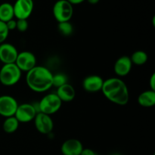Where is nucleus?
Listing matches in <instances>:
<instances>
[{
  "instance_id": "f257e3e1",
  "label": "nucleus",
  "mask_w": 155,
  "mask_h": 155,
  "mask_svg": "<svg viewBox=\"0 0 155 155\" xmlns=\"http://www.w3.org/2000/svg\"><path fill=\"white\" fill-rule=\"evenodd\" d=\"M101 92L108 101L117 105H126L130 100L128 87L120 78L110 77L104 80Z\"/></svg>"
},
{
  "instance_id": "f03ea898",
  "label": "nucleus",
  "mask_w": 155,
  "mask_h": 155,
  "mask_svg": "<svg viewBox=\"0 0 155 155\" xmlns=\"http://www.w3.org/2000/svg\"><path fill=\"white\" fill-rule=\"evenodd\" d=\"M53 74L44 66H36L27 72L26 83L33 92L42 93L52 87Z\"/></svg>"
},
{
  "instance_id": "7ed1b4c3",
  "label": "nucleus",
  "mask_w": 155,
  "mask_h": 155,
  "mask_svg": "<svg viewBox=\"0 0 155 155\" xmlns=\"http://www.w3.org/2000/svg\"><path fill=\"white\" fill-rule=\"evenodd\" d=\"M21 74L15 63L3 64L0 69V83L5 86H15L21 80Z\"/></svg>"
},
{
  "instance_id": "20e7f679",
  "label": "nucleus",
  "mask_w": 155,
  "mask_h": 155,
  "mask_svg": "<svg viewBox=\"0 0 155 155\" xmlns=\"http://www.w3.org/2000/svg\"><path fill=\"white\" fill-rule=\"evenodd\" d=\"M62 101L56 93H49L43 97L38 104V111L45 114L52 115L61 109Z\"/></svg>"
},
{
  "instance_id": "39448f33",
  "label": "nucleus",
  "mask_w": 155,
  "mask_h": 155,
  "mask_svg": "<svg viewBox=\"0 0 155 155\" xmlns=\"http://www.w3.org/2000/svg\"><path fill=\"white\" fill-rule=\"evenodd\" d=\"M52 14L58 23L70 21L74 15V8L67 0H58L53 5Z\"/></svg>"
},
{
  "instance_id": "423d86ee",
  "label": "nucleus",
  "mask_w": 155,
  "mask_h": 155,
  "mask_svg": "<svg viewBox=\"0 0 155 155\" xmlns=\"http://www.w3.org/2000/svg\"><path fill=\"white\" fill-rule=\"evenodd\" d=\"M37 113L38 110L33 104L23 103L21 104H18L15 117L20 124H27L33 121Z\"/></svg>"
},
{
  "instance_id": "0eeeda50",
  "label": "nucleus",
  "mask_w": 155,
  "mask_h": 155,
  "mask_svg": "<svg viewBox=\"0 0 155 155\" xmlns=\"http://www.w3.org/2000/svg\"><path fill=\"white\" fill-rule=\"evenodd\" d=\"M18 107V101L13 96L9 95L0 96V116L5 118L15 116Z\"/></svg>"
},
{
  "instance_id": "6e6552de",
  "label": "nucleus",
  "mask_w": 155,
  "mask_h": 155,
  "mask_svg": "<svg viewBox=\"0 0 155 155\" xmlns=\"http://www.w3.org/2000/svg\"><path fill=\"white\" fill-rule=\"evenodd\" d=\"M34 8L33 0H16L13 5L15 18L27 20L31 15Z\"/></svg>"
},
{
  "instance_id": "1a4fd4ad",
  "label": "nucleus",
  "mask_w": 155,
  "mask_h": 155,
  "mask_svg": "<svg viewBox=\"0 0 155 155\" xmlns=\"http://www.w3.org/2000/svg\"><path fill=\"white\" fill-rule=\"evenodd\" d=\"M33 121L36 130L41 134H49L54 129V122L50 115L38 112Z\"/></svg>"
},
{
  "instance_id": "9d476101",
  "label": "nucleus",
  "mask_w": 155,
  "mask_h": 155,
  "mask_svg": "<svg viewBox=\"0 0 155 155\" xmlns=\"http://www.w3.org/2000/svg\"><path fill=\"white\" fill-rule=\"evenodd\" d=\"M15 64L21 72H28L36 66V58L31 51H24L18 52Z\"/></svg>"
},
{
  "instance_id": "9b49d317",
  "label": "nucleus",
  "mask_w": 155,
  "mask_h": 155,
  "mask_svg": "<svg viewBox=\"0 0 155 155\" xmlns=\"http://www.w3.org/2000/svg\"><path fill=\"white\" fill-rule=\"evenodd\" d=\"M18 54V49L14 45L8 42L0 44V61L3 64L15 63Z\"/></svg>"
},
{
  "instance_id": "f8f14e48",
  "label": "nucleus",
  "mask_w": 155,
  "mask_h": 155,
  "mask_svg": "<svg viewBox=\"0 0 155 155\" xmlns=\"http://www.w3.org/2000/svg\"><path fill=\"white\" fill-rule=\"evenodd\" d=\"M83 148V143L79 139H69L63 142L61 151L63 155H80Z\"/></svg>"
},
{
  "instance_id": "ddd939ff",
  "label": "nucleus",
  "mask_w": 155,
  "mask_h": 155,
  "mask_svg": "<svg viewBox=\"0 0 155 155\" xmlns=\"http://www.w3.org/2000/svg\"><path fill=\"white\" fill-rule=\"evenodd\" d=\"M104 80L98 75H90L85 77L83 80V88L87 92H98L101 91Z\"/></svg>"
},
{
  "instance_id": "4468645a",
  "label": "nucleus",
  "mask_w": 155,
  "mask_h": 155,
  "mask_svg": "<svg viewBox=\"0 0 155 155\" xmlns=\"http://www.w3.org/2000/svg\"><path fill=\"white\" fill-rule=\"evenodd\" d=\"M132 68L133 63L130 60V58L124 55L117 59L114 66V71L118 77H123L127 76L131 72Z\"/></svg>"
},
{
  "instance_id": "2eb2a0df",
  "label": "nucleus",
  "mask_w": 155,
  "mask_h": 155,
  "mask_svg": "<svg viewBox=\"0 0 155 155\" xmlns=\"http://www.w3.org/2000/svg\"><path fill=\"white\" fill-rule=\"evenodd\" d=\"M56 95L58 96L62 103L70 102L75 98L76 91L72 85L66 83V84L58 88Z\"/></svg>"
},
{
  "instance_id": "dca6fc26",
  "label": "nucleus",
  "mask_w": 155,
  "mask_h": 155,
  "mask_svg": "<svg viewBox=\"0 0 155 155\" xmlns=\"http://www.w3.org/2000/svg\"><path fill=\"white\" fill-rule=\"evenodd\" d=\"M138 103L143 107H151L155 104V91L151 89L142 92L138 97Z\"/></svg>"
},
{
  "instance_id": "f3484780",
  "label": "nucleus",
  "mask_w": 155,
  "mask_h": 155,
  "mask_svg": "<svg viewBox=\"0 0 155 155\" xmlns=\"http://www.w3.org/2000/svg\"><path fill=\"white\" fill-rule=\"evenodd\" d=\"M14 18L15 14L13 5L8 2L2 3L0 5V21L6 23L10 20L14 19Z\"/></svg>"
},
{
  "instance_id": "a211bd4d",
  "label": "nucleus",
  "mask_w": 155,
  "mask_h": 155,
  "mask_svg": "<svg viewBox=\"0 0 155 155\" xmlns=\"http://www.w3.org/2000/svg\"><path fill=\"white\" fill-rule=\"evenodd\" d=\"M20 123L15 116L6 117L2 124V129L5 133L12 134L15 133L19 127Z\"/></svg>"
},
{
  "instance_id": "6ab92c4d",
  "label": "nucleus",
  "mask_w": 155,
  "mask_h": 155,
  "mask_svg": "<svg viewBox=\"0 0 155 155\" xmlns=\"http://www.w3.org/2000/svg\"><path fill=\"white\" fill-rule=\"evenodd\" d=\"M130 60H131L133 64L138 65V66H141L143 65L148 61V56L145 51H142V50H138V51H134L132 54Z\"/></svg>"
},
{
  "instance_id": "aec40b11",
  "label": "nucleus",
  "mask_w": 155,
  "mask_h": 155,
  "mask_svg": "<svg viewBox=\"0 0 155 155\" xmlns=\"http://www.w3.org/2000/svg\"><path fill=\"white\" fill-rule=\"evenodd\" d=\"M58 30L63 36H69L74 32V27L70 21L61 22L58 24Z\"/></svg>"
},
{
  "instance_id": "412c9836",
  "label": "nucleus",
  "mask_w": 155,
  "mask_h": 155,
  "mask_svg": "<svg viewBox=\"0 0 155 155\" xmlns=\"http://www.w3.org/2000/svg\"><path fill=\"white\" fill-rule=\"evenodd\" d=\"M68 83V77L64 74H53L52 79V86L58 88L63 85Z\"/></svg>"
},
{
  "instance_id": "4be33fe9",
  "label": "nucleus",
  "mask_w": 155,
  "mask_h": 155,
  "mask_svg": "<svg viewBox=\"0 0 155 155\" xmlns=\"http://www.w3.org/2000/svg\"><path fill=\"white\" fill-rule=\"evenodd\" d=\"M9 34V30L5 22L0 21V44L5 42Z\"/></svg>"
},
{
  "instance_id": "5701e85b",
  "label": "nucleus",
  "mask_w": 155,
  "mask_h": 155,
  "mask_svg": "<svg viewBox=\"0 0 155 155\" xmlns=\"http://www.w3.org/2000/svg\"><path fill=\"white\" fill-rule=\"evenodd\" d=\"M16 30L21 33H24L29 27V23L26 19H17Z\"/></svg>"
},
{
  "instance_id": "b1692460",
  "label": "nucleus",
  "mask_w": 155,
  "mask_h": 155,
  "mask_svg": "<svg viewBox=\"0 0 155 155\" xmlns=\"http://www.w3.org/2000/svg\"><path fill=\"white\" fill-rule=\"evenodd\" d=\"M6 26L8 27V30H9V32L12 31V30H16V26H17V21L15 19H12L8 21V22L5 23Z\"/></svg>"
},
{
  "instance_id": "393cba45",
  "label": "nucleus",
  "mask_w": 155,
  "mask_h": 155,
  "mask_svg": "<svg viewBox=\"0 0 155 155\" xmlns=\"http://www.w3.org/2000/svg\"><path fill=\"white\" fill-rule=\"evenodd\" d=\"M80 155H98L95 152V151H93L92 149L90 148H83V151L81 152Z\"/></svg>"
},
{
  "instance_id": "a878e982",
  "label": "nucleus",
  "mask_w": 155,
  "mask_h": 155,
  "mask_svg": "<svg viewBox=\"0 0 155 155\" xmlns=\"http://www.w3.org/2000/svg\"><path fill=\"white\" fill-rule=\"evenodd\" d=\"M150 89L152 91H155V74H152L151 78L149 80Z\"/></svg>"
},
{
  "instance_id": "bb28decb",
  "label": "nucleus",
  "mask_w": 155,
  "mask_h": 155,
  "mask_svg": "<svg viewBox=\"0 0 155 155\" xmlns=\"http://www.w3.org/2000/svg\"><path fill=\"white\" fill-rule=\"evenodd\" d=\"M67 1L69 2L72 5H74L81 4V3H83V2L86 1V0H67Z\"/></svg>"
},
{
  "instance_id": "cd10ccee",
  "label": "nucleus",
  "mask_w": 155,
  "mask_h": 155,
  "mask_svg": "<svg viewBox=\"0 0 155 155\" xmlns=\"http://www.w3.org/2000/svg\"><path fill=\"white\" fill-rule=\"evenodd\" d=\"M86 1H87L91 5H96L99 2L100 0H86Z\"/></svg>"
},
{
  "instance_id": "c85d7f7f",
  "label": "nucleus",
  "mask_w": 155,
  "mask_h": 155,
  "mask_svg": "<svg viewBox=\"0 0 155 155\" xmlns=\"http://www.w3.org/2000/svg\"><path fill=\"white\" fill-rule=\"evenodd\" d=\"M111 155H121L120 154H118V153H115V154H112Z\"/></svg>"
}]
</instances>
